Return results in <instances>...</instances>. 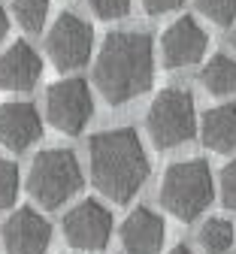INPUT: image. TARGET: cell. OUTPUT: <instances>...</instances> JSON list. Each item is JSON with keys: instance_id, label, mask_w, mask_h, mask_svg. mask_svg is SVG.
Wrapping results in <instances>:
<instances>
[{"instance_id": "obj_1", "label": "cell", "mask_w": 236, "mask_h": 254, "mask_svg": "<svg viewBox=\"0 0 236 254\" xmlns=\"http://www.w3.org/2000/svg\"><path fill=\"white\" fill-rule=\"evenodd\" d=\"M155 79V49L152 37L140 30H115L103 40L94 64V82L106 103L121 106L152 88Z\"/></svg>"}, {"instance_id": "obj_2", "label": "cell", "mask_w": 236, "mask_h": 254, "mask_svg": "<svg viewBox=\"0 0 236 254\" xmlns=\"http://www.w3.org/2000/svg\"><path fill=\"white\" fill-rule=\"evenodd\" d=\"M88 157L94 188L115 203H127L149 179V154L133 127L94 133L88 142Z\"/></svg>"}, {"instance_id": "obj_3", "label": "cell", "mask_w": 236, "mask_h": 254, "mask_svg": "<svg viewBox=\"0 0 236 254\" xmlns=\"http://www.w3.org/2000/svg\"><path fill=\"white\" fill-rule=\"evenodd\" d=\"M215 197V182H212V170L206 161H179L170 164L160 182V203L179 221H194L200 218Z\"/></svg>"}, {"instance_id": "obj_4", "label": "cell", "mask_w": 236, "mask_h": 254, "mask_svg": "<svg viewBox=\"0 0 236 254\" xmlns=\"http://www.w3.org/2000/svg\"><path fill=\"white\" fill-rule=\"evenodd\" d=\"M27 190L43 209H58L82 190V170L70 148H46L33 157Z\"/></svg>"}, {"instance_id": "obj_5", "label": "cell", "mask_w": 236, "mask_h": 254, "mask_svg": "<svg viewBox=\"0 0 236 254\" xmlns=\"http://www.w3.org/2000/svg\"><path fill=\"white\" fill-rule=\"evenodd\" d=\"M149 136L157 148H176L197 133V112L194 97L185 88H163L149 106L146 115Z\"/></svg>"}, {"instance_id": "obj_6", "label": "cell", "mask_w": 236, "mask_h": 254, "mask_svg": "<svg viewBox=\"0 0 236 254\" xmlns=\"http://www.w3.org/2000/svg\"><path fill=\"white\" fill-rule=\"evenodd\" d=\"M46 112L49 121L61 133L76 136L85 130V124L94 115V97L91 88L82 79H61L46 91Z\"/></svg>"}, {"instance_id": "obj_7", "label": "cell", "mask_w": 236, "mask_h": 254, "mask_svg": "<svg viewBox=\"0 0 236 254\" xmlns=\"http://www.w3.org/2000/svg\"><path fill=\"white\" fill-rule=\"evenodd\" d=\"M91 46H94L91 24L85 18L73 15V12H61L55 27L49 30V37H46L49 58L55 61V67L64 70V73L85 67L88 58H91Z\"/></svg>"}, {"instance_id": "obj_8", "label": "cell", "mask_w": 236, "mask_h": 254, "mask_svg": "<svg viewBox=\"0 0 236 254\" xmlns=\"http://www.w3.org/2000/svg\"><path fill=\"white\" fill-rule=\"evenodd\" d=\"M64 236L73 248L100 251L112 236V212L97 200H82L64 215Z\"/></svg>"}, {"instance_id": "obj_9", "label": "cell", "mask_w": 236, "mask_h": 254, "mask_svg": "<svg viewBox=\"0 0 236 254\" xmlns=\"http://www.w3.org/2000/svg\"><path fill=\"white\" fill-rule=\"evenodd\" d=\"M206 46H209L206 30L200 27L191 15H182V18H176L170 27H166L163 37H160L163 67H170V70L191 67V64H197L206 55Z\"/></svg>"}, {"instance_id": "obj_10", "label": "cell", "mask_w": 236, "mask_h": 254, "mask_svg": "<svg viewBox=\"0 0 236 254\" xmlns=\"http://www.w3.org/2000/svg\"><path fill=\"white\" fill-rule=\"evenodd\" d=\"M49 239H52V224L30 206L18 209L3 227L6 254H46Z\"/></svg>"}, {"instance_id": "obj_11", "label": "cell", "mask_w": 236, "mask_h": 254, "mask_svg": "<svg viewBox=\"0 0 236 254\" xmlns=\"http://www.w3.org/2000/svg\"><path fill=\"white\" fill-rule=\"evenodd\" d=\"M40 136H43V121L33 103L15 100L0 106V145H6L12 151H24Z\"/></svg>"}, {"instance_id": "obj_12", "label": "cell", "mask_w": 236, "mask_h": 254, "mask_svg": "<svg viewBox=\"0 0 236 254\" xmlns=\"http://www.w3.org/2000/svg\"><path fill=\"white\" fill-rule=\"evenodd\" d=\"M166 236V224L149 206H137L121 224V245L127 254H155L160 251Z\"/></svg>"}, {"instance_id": "obj_13", "label": "cell", "mask_w": 236, "mask_h": 254, "mask_svg": "<svg viewBox=\"0 0 236 254\" xmlns=\"http://www.w3.org/2000/svg\"><path fill=\"white\" fill-rule=\"evenodd\" d=\"M43 61L24 40L12 43L3 55H0V88L6 91H30L40 82Z\"/></svg>"}, {"instance_id": "obj_14", "label": "cell", "mask_w": 236, "mask_h": 254, "mask_svg": "<svg viewBox=\"0 0 236 254\" xmlns=\"http://www.w3.org/2000/svg\"><path fill=\"white\" fill-rule=\"evenodd\" d=\"M200 139L212 151H230L236 148V106L221 103L209 109L200 121Z\"/></svg>"}, {"instance_id": "obj_15", "label": "cell", "mask_w": 236, "mask_h": 254, "mask_svg": "<svg viewBox=\"0 0 236 254\" xmlns=\"http://www.w3.org/2000/svg\"><path fill=\"white\" fill-rule=\"evenodd\" d=\"M200 82L215 97H230L236 94V61L230 55H212L203 70H200Z\"/></svg>"}, {"instance_id": "obj_16", "label": "cell", "mask_w": 236, "mask_h": 254, "mask_svg": "<svg viewBox=\"0 0 236 254\" xmlns=\"http://www.w3.org/2000/svg\"><path fill=\"white\" fill-rule=\"evenodd\" d=\"M236 230L227 218H209L203 227H200V245L206 254H227L233 248Z\"/></svg>"}, {"instance_id": "obj_17", "label": "cell", "mask_w": 236, "mask_h": 254, "mask_svg": "<svg viewBox=\"0 0 236 254\" xmlns=\"http://www.w3.org/2000/svg\"><path fill=\"white\" fill-rule=\"evenodd\" d=\"M12 12L27 34H40L49 18V0H12Z\"/></svg>"}, {"instance_id": "obj_18", "label": "cell", "mask_w": 236, "mask_h": 254, "mask_svg": "<svg viewBox=\"0 0 236 254\" xmlns=\"http://www.w3.org/2000/svg\"><path fill=\"white\" fill-rule=\"evenodd\" d=\"M197 9L218 27H230L236 21V0H197Z\"/></svg>"}, {"instance_id": "obj_19", "label": "cell", "mask_w": 236, "mask_h": 254, "mask_svg": "<svg viewBox=\"0 0 236 254\" xmlns=\"http://www.w3.org/2000/svg\"><path fill=\"white\" fill-rule=\"evenodd\" d=\"M15 194H18V167L6 157H0V209L12 206Z\"/></svg>"}, {"instance_id": "obj_20", "label": "cell", "mask_w": 236, "mask_h": 254, "mask_svg": "<svg viewBox=\"0 0 236 254\" xmlns=\"http://www.w3.org/2000/svg\"><path fill=\"white\" fill-rule=\"evenodd\" d=\"M88 6L94 9L97 18L112 21V18H124L130 12V0H88Z\"/></svg>"}, {"instance_id": "obj_21", "label": "cell", "mask_w": 236, "mask_h": 254, "mask_svg": "<svg viewBox=\"0 0 236 254\" xmlns=\"http://www.w3.org/2000/svg\"><path fill=\"white\" fill-rule=\"evenodd\" d=\"M221 203L224 209L236 212V157L221 170Z\"/></svg>"}, {"instance_id": "obj_22", "label": "cell", "mask_w": 236, "mask_h": 254, "mask_svg": "<svg viewBox=\"0 0 236 254\" xmlns=\"http://www.w3.org/2000/svg\"><path fill=\"white\" fill-rule=\"evenodd\" d=\"M185 3V0H143V6L149 15H163V12H173Z\"/></svg>"}, {"instance_id": "obj_23", "label": "cell", "mask_w": 236, "mask_h": 254, "mask_svg": "<svg viewBox=\"0 0 236 254\" xmlns=\"http://www.w3.org/2000/svg\"><path fill=\"white\" fill-rule=\"evenodd\" d=\"M6 27H9V21H6V9H3V3H0V40L6 37Z\"/></svg>"}, {"instance_id": "obj_24", "label": "cell", "mask_w": 236, "mask_h": 254, "mask_svg": "<svg viewBox=\"0 0 236 254\" xmlns=\"http://www.w3.org/2000/svg\"><path fill=\"white\" fill-rule=\"evenodd\" d=\"M166 254H194L188 245H176V248H170V251H166Z\"/></svg>"}, {"instance_id": "obj_25", "label": "cell", "mask_w": 236, "mask_h": 254, "mask_svg": "<svg viewBox=\"0 0 236 254\" xmlns=\"http://www.w3.org/2000/svg\"><path fill=\"white\" fill-rule=\"evenodd\" d=\"M230 43H233V49H236V30H233V37H230Z\"/></svg>"}]
</instances>
